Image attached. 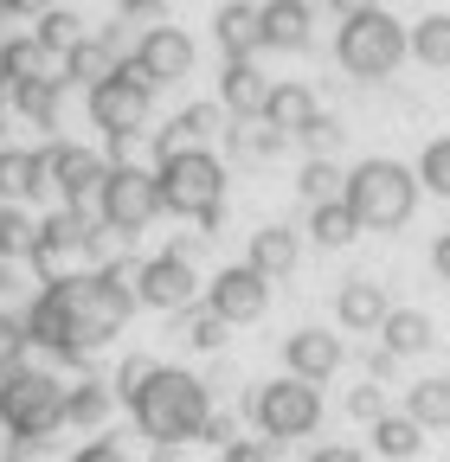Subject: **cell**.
Here are the masks:
<instances>
[{"label":"cell","mask_w":450,"mask_h":462,"mask_svg":"<svg viewBox=\"0 0 450 462\" xmlns=\"http://www.w3.org/2000/svg\"><path fill=\"white\" fill-rule=\"evenodd\" d=\"M129 309H136V282H123V270L52 276L26 309V340L52 346V354H65V360H84L129 321Z\"/></svg>","instance_id":"6da1fadb"},{"label":"cell","mask_w":450,"mask_h":462,"mask_svg":"<svg viewBox=\"0 0 450 462\" xmlns=\"http://www.w3.org/2000/svg\"><path fill=\"white\" fill-rule=\"evenodd\" d=\"M123 398H129V418H136V430L148 437V443H161V449H174V443H193V437H206V424H212V398H206V385L193 379V373H181V366H155V360H123Z\"/></svg>","instance_id":"7a4b0ae2"},{"label":"cell","mask_w":450,"mask_h":462,"mask_svg":"<svg viewBox=\"0 0 450 462\" xmlns=\"http://www.w3.org/2000/svg\"><path fill=\"white\" fill-rule=\"evenodd\" d=\"M342 199L354 206V218H361L367 231H399V225L412 218V206H418V173H412L406 161L373 154V161L348 167V193H342Z\"/></svg>","instance_id":"3957f363"},{"label":"cell","mask_w":450,"mask_h":462,"mask_svg":"<svg viewBox=\"0 0 450 462\" xmlns=\"http://www.w3.org/2000/svg\"><path fill=\"white\" fill-rule=\"evenodd\" d=\"M65 392L71 385H59L39 366H7L0 373V424H7L20 443H45L65 424Z\"/></svg>","instance_id":"277c9868"},{"label":"cell","mask_w":450,"mask_h":462,"mask_svg":"<svg viewBox=\"0 0 450 462\" xmlns=\"http://www.w3.org/2000/svg\"><path fill=\"white\" fill-rule=\"evenodd\" d=\"M406 51H412V32L392 20V14H380V7L348 14L342 32H334V58H342L348 78H392Z\"/></svg>","instance_id":"5b68a950"},{"label":"cell","mask_w":450,"mask_h":462,"mask_svg":"<svg viewBox=\"0 0 450 462\" xmlns=\"http://www.w3.org/2000/svg\"><path fill=\"white\" fill-rule=\"evenodd\" d=\"M155 180H161V206L167 212H181V218H193V225H219V199H225V167L206 154V148H193V154H167L161 167H155Z\"/></svg>","instance_id":"8992f818"},{"label":"cell","mask_w":450,"mask_h":462,"mask_svg":"<svg viewBox=\"0 0 450 462\" xmlns=\"http://www.w3.org/2000/svg\"><path fill=\"white\" fill-rule=\"evenodd\" d=\"M148 103H155V84H148L136 65H117L109 78L90 84V123H97L109 142H129V135L148 123Z\"/></svg>","instance_id":"52a82bcc"},{"label":"cell","mask_w":450,"mask_h":462,"mask_svg":"<svg viewBox=\"0 0 450 462\" xmlns=\"http://www.w3.org/2000/svg\"><path fill=\"white\" fill-rule=\"evenodd\" d=\"M251 411H258V424H264V443H296V437H309V430L322 424V392L290 373V379L264 385Z\"/></svg>","instance_id":"ba28073f"},{"label":"cell","mask_w":450,"mask_h":462,"mask_svg":"<svg viewBox=\"0 0 450 462\" xmlns=\"http://www.w3.org/2000/svg\"><path fill=\"white\" fill-rule=\"evenodd\" d=\"M155 212H167V206H161V180H155V173H142V167H109V173H103L97 218H103L109 231H142Z\"/></svg>","instance_id":"9c48e42d"},{"label":"cell","mask_w":450,"mask_h":462,"mask_svg":"<svg viewBox=\"0 0 450 462\" xmlns=\"http://www.w3.org/2000/svg\"><path fill=\"white\" fill-rule=\"evenodd\" d=\"M206 309L219 315V321H258L264 309H270V276L258 270V263H225L212 282H206Z\"/></svg>","instance_id":"30bf717a"},{"label":"cell","mask_w":450,"mask_h":462,"mask_svg":"<svg viewBox=\"0 0 450 462\" xmlns=\"http://www.w3.org/2000/svg\"><path fill=\"white\" fill-rule=\"evenodd\" d=\"M193 263H187V251H161V257H148L142 270H136V302L142 309H193Z\"/></svg>","instance_id":"8fae6325"},{"label":"cell","mask_w":450,"mask_h":462,"mask_svg":"<svg viewBox=\"0 0 450 462\" xmlns=\"http://www.w3.org/2000/svg\"><path fill=\"white\" fill-rule=\"evenodd\" d=\"M103 161L90 154V148H71V142H59V148H45V180L65 193V206L71 212H84L97 193H103Z\"/></svg>","instance_id":"7c38bea8"},{"label":"cell","mask_w":450,"mask_h":462,"mask_svg":"<svg viewBox=\"0 0 450 462\" xmlns=\"http://www.w3.org/2000/svg\"><path fill=\"white\" fill-rule=\"evenodd\" d=\"M129 65H136L148 84H174V78H187V71H193V39H187L181 26H148Z\"/></svg>","instance_id":"4fadbf2b"},{"label":"cell","mask_w":450,"mask_h":462,"mask_svg":"<svg viewBox=\"0 0 450 462\" xmlns=\"http://www.w3.org/2000/svg\"><path fill=\"white\" fill-rule=\"evenodd\" d=\"M284 366L309 385H322L328 373H342V334H328V328H296L284 340Z\"/></svg>","instance_id":"5bb4252c"},{"label":"cell","mask_w":450,"mask_h":462,"mask_svg":"<svg viewBox=\"0 0 450 462\" xmlns=\"http://www.w3.org/2000/svg\"><path fill=\"white\" fill-rule=\"evenodd\" d=\"M258 116H264L277 135H303L322 109H315V90H309V84H270V97H264Z\"/></svg>","instance_id":"9a60e30c"},{"label":"cell","mask_w":450,"mask_h":462,"mask_svg":"<svg viewBox=\"0 0 450 462\" xmlns=\"http://www.w3.org/2000/svg\"><path fill=\"white\" fill-rule=\"evenodd\" d=\"M258 32L270 51H303L309 45V0H270V7H258Z\"/></svg>","instance_id":"2e32d148"},{"label":"cell","mask_w":450,"mask_h":462,"mask_svg":"<svg viewBox=\"0 0 450 462\" xmlns=\"http://www.w3.org/2000/svg\"><path fill=\"white\" fill-rule=\"evenodd\" d=\"M334 315L348 321V334H373L386 315H392V302H386V289L380 282H367V276H354L342 296H334Z\"/></svg>","instance_id":"e0dca14e"},{"label":"cell","mask_w":450,"mask_h":462,"mask_svg":"<svg viewBox=\"0 0 450 462\" xmlns=\"http://www.w3.org/2000/svg\"><path fill=\"white\" fill-rule=\"evenodd\" d=\"M84 251V218L65 206V212H52L45 225H39V238H33V263H65V257H78Z\"/></svg>","instance_id":"ac0fdd59"},{"label":"cell","mask_w":450,"mask_h":462,"mask_svg":"<svg viewBox=\"0 0 450 462\" xmlns=\"http://www.w3.org/2000/svg\"><path fill=\"white\" fill-rule=\"evenodd\" d=\"M212 129H219V103H193V109H181L174 123L161 129L155 148H161V161H167V154H193V148H206Z\"/></svg>","instance_id":"d6986e66"},{"label":"cell","mask_w":450,"mask_h":462,"mask_svg":"<svg viewBox=\"0 0 450 462\" xmlns=\"http://www.w3.org/2000/svg\"><path fill=\"white\" fill-rule=\"evenodd\" d=\"M296 231L290 225H258L251 231V251H245V263H258L264 276H284V270H296Z\"/></svg>","instance_id":"ffe728a7"},{"label":"cell","mask_w":450,"mask_h":462,"mask_svg":"<svg viewBox=\"0 0 450 462\" xmlns=\"http://www.w3.org/2000/svg\"><path fill=\"white\" fill-rule=\"evenodd\" d=\"M39 187H52V180H45V154H33V148H0V199H33Z\"/></svg>","instance_id":"44dd1931"},{"label":"cell","mask_w":450,"mask_h":462,"mask_svg":"<svg viewBox=\"0 0 450 462\" xmlns=\"http://www.w3.org/2000/svg\"><path fill=\"white\" fill-rule=\"evenodd\" d=\"M361 218H354V206L348 199H328V206H309V238L322 245V251H342V245H354L361 238Z\"/></svg>","instance_id":"7402d4cb"},{"label":"cell","mask_w":450,"mask_h":462,"mask_svg":"<svg viewBox=\"0 0 450 462\" xmlns=\"http://www.w3.org/2000/svg\"><path fill=\"white\" fill-rule=\"evenodd\" d=\"M219 97H225V109H264V97H270V84H264V71L251 65V58H232L225 65V78H219Z\"/></svg>","instance_id":"603a6c76"},{"label":"cell","mask_w":450,"mask_h":462,"mask_svg":"<svg viewBox=\"0 0 450 462\" xmlns=\"http://www.w3.org/2000/svg\"><path fill=\"white\" fill-rule=\"evenodd\" d=\"M406 418L425 424V430H450V373L444 379H418L406 392Z\"/></svg>","instance_id":"cb8c5ba5"},{"label":"cell","mask_w":450,"mask_h":462,"mask_svg":"<svg viewBox=\"0 0 450 462\" xmlns=\"http://www.w3.org/2000/svg\"><path fill=\"white\" fill-rule=\"evenodd\" d=\"M380 340H386V354H425L431 346V315L425 309H392L380 321Z\"/></svg>","instance_id":"d4e9b609"},{"label":"cell","mask_w":450,"mask_h":462,"mask_svg":"<svg viewBox=\"0 0 450 462\" xmlns=\"http://www.w3.org/2000/svg\"><path fill=\"white\" fill-rule=\"evenodd\" d=\"M219 45L232 51V58H251V45H264V32H258V7H245V0L219 7Z\"/></svg>","instance_id":"484cf974"},{"label":"cell","mask_w":450,"mask_h":462,"mask_svg":"<svg viewBox=\"0 0 450 462\" xmlns=\"http://www.w3.org/2000/svg\"><path fill=\"white\" fill-rule=\"evenodd\" d=\"M418 443H425V424H412L406 411H386V418L373 424V449H380V456H392V462L418 456Z\"/></svg>","instance_id":"4316f807"},{"label":"cell","mask_w":450,"mask_h":462,"mask_svg":"<svg viewBox=\"0 0 450 462\" xmlns=\"http://www.w3.org/2000/svg\"><path fill=\"white\" fill-rule=\"evenodd\" d=\"M45 65H52V51H45L39 39H14L7 51H0V78H7L14 90H20V84H39Z\"/></svg>","instance_id":"83f0119b"},{"label":"cell","mask_w":450,"mask_h":462,"mask_svg":"<svg viewBox=\"0 0 450 462\" xmlns=\"http://www.w3.org/2000/svg\"><path fill=\"white\" fill-rule=\"evenodd\" d=\"M109 404H117V392H109L103 379H84V385L65 392V424H84V430H90V424L109 418Z\"/></svg>","instance_id":"f1b7e54d"},{"label":"cell","mask_w":450,"mask_h":462,"mask_svg":"<svg viewBox=\"0 0 450 462\" xmlns=\"http://www.w3.org/2000/svg\"><path fill=\"white\" fill-rule=\"evenodd\" d=\"M296 193H303L309 206H328V199H342V193H348V173H342V167H328V161L315 154V161L296 173Z\"/></svg>","instance_id":"f546056e"},{"label":"cell","mask_w":450,"mask_h":462,"mask_svg":"<svg viewBox=\"0 0 450 462\" xmlns=\"http://www.w3.org/2000/svg\"><path fill=\"white\" fill-rule=\"evenodd\" d=\"M412 58H425V65L450 71V14H431L412 26Z\"/></svg>","instance_id":"4dcf8cb0"},{"label":"cell","mask_w":450,"mask_h":462,"mask_svg":"<svg viewBox=\"0 0 450 462\" xmlns=\"http://www.w3.org/2000/svg\"><path fill=\"white\" fill-rule=\"evenodd\" d=\"M33 238H39V225L20 212V206H0V257H33Z\"/></svg>","instance_id":"1f68e13d"},{"label":"cell","mask_w":450,"mask_h":462,"mask_svg":"<svg viewBox=\"0 0 450 462\" xmlns=\"http://www.w3.org/2000/svg\"><path fill=\"white\" fill-rule=\"evenodd\" d=\"M418 187H431L437 199H450V135H437V142H425V154H418Z\"/></svg>","instance_id":"d6a6232c"},{"label":"cell","mask_w":450,"mask_h":462,"mask_svg":"<svg viewBox=\"0 0 450 462\" xmlns=\"http://www.w3.org/2000/svg\"><path fill=\"white\" fill-rule=\"evenodd\" d=\"M33 39H39L45 51H65V58H71V51L84 45V20H71V14H39V32H33Z\"/></svg>","instance_id":"836d02e7"},{"label":"cell","mask_w":450,"mask_h":462,"mask_svg":"<svg viewBox=\"0 0 450 462\" xmlns=\"http://www.w3.org/2000/svg\"><path fill=\"white\" fill-rule=\"evenodd\" d=\"M225 328H232V321H219L212 309H181V340L187 346H206V354H212V346H225Z\"/></svg>","instance_id":"e575fe53"},{"label":"cell","mask_w":450,"mask_h":462,"mask_svg":"<svg viewBox=\"0 0 450 462\" xmlns=\"http://www.w3.org/2000/svg\"><path fill=\"white\" fill-rule=\"evenodd\" d=\"M65 71H71V78H84V84H97V78H109V71H117V65H109V45L84 39V45L65 58Z\"/></svg>","instance_id":"d590c367"},{"label":"cell","mask_w":450,"mask_h":462,"mask_svg":"<svg viewBox=\"0 0 450 462\" xmlns=\"http://www.w3.org/2000/svg\"><path fill=\"white\" fill-rule=\"evenodd\" d=\"M20 109H26V116H39V123H52V116H59V78L20 84Z\"/></svg>","instance_id":"8d00e7d4"},{"label":"cell","mask_w":450,"mask_h":462,"mask_svg":"<svg viewBox=\"0 0 450 462\" xmlns=\"http://www.w3.org/2000/svg\"><path fill=\"white\" fill-rule=\"evenodd\" d=\"M348 418H361V424H380V418H386L380 385H354V392H348Z\"/></svg>","instance_id":"74e56055"},{"label":"cell","mask_w":450,"mask_h":462,"mask_svg":"<svg viewBox=\"0 0 450 462\" xmlns=\"http://www.w3.org/2000/svg\"><path fill=\"white\" fill-rule=\"evenodd\" d=\"M219 462H270V443H258V437H232L219 449Z\"/></svg>","instance_id":"f35d334b"},{"label":"cell","mask_w":450,"mask_h":462,"mask_svg":"<svg viewBox=\"0 0 450 462\" xmlns=\"http://www.w3.org/2000/svg\"><path fill=\"white\" fill-rule=\"evenodd\" d=\"M71 462H129V449H123V443H109V437H90Z\"/></svg>","instance_id":"ab89813d"},{"label":"cell","mask_w":450,"mask_h":462,"mask_svg":"<svg viewBox=\"0 0 450 462\" xmlns=\"http://www.w3.org/2000/svg\"><path fill=\"white\" fill-rule=\"evenodd\" d=\"M20 328H26V321H14V289H7V276H0V346H7Z\"/></svg>","instance_id":"60d3db41"},{"label":"cell","mask_w":450,"mask_h":462,"mask_svg":"<svg viewBox=\"0 0 450 462\" xmlns=\"http://www.w3.org/2000/svg\"><path fill=\"white\" fill-rule=\"evenodd\" d=\"M296 142H309V148H315V154H322V148H328V142H334V123H328V116H315V123H309V129H303V135H296Z\"/></svg>","instance_id":"b9f144b4"},{"label":"cell","mask_w":450,"mask_h":462,"mask_svg":"<svg viewBox=\"0 0 450 462\" xmlns=\"http://www.w3.org/2000/svg\"><path fill=\"white\" fill-rule=\"evenodd\" d=\"M309 462H367L361 449H348V443H328V449H315Z\"/></svg>","instance_id":"7bdbcfd3"},{"label":"cell","mask_w":450,"mask_h":462,"mask_svg":"<svg viewBox=\"0 0 450 462\" xmlns=\"http://www.w3.org/2000/svg\"><path fill=\"white\" fill-rule=\"evenodd\" d=\"M431 270H437V282H450V231L431 245Z\"/></svg>","instance_id":"ee69618b"},{"label":"cell","mask_w":450,"mask_h":462,"mask_svg":"<svg viewBox=\"0 0 450 462\" xmlns=\"http://www.w3.org/2000/svg\"><path fill=\"white\" fill-rule=\"evenodd\" d=\"M7 14H52V0H0Z\"/></svg>","instance_id":"f6af8a7d"},{"label":"cell","mask_w":450,"mask_h":462,"mask_svg":"<svg viewBox=\"0 0 450 462\" xmlns=\"http://www.w3.org/2000/svg\"><path fill=\"white\" fill-rule=\"evenodd\" d=\"M328 7L342 14V20H348V14H367V7H380V0H328Z\"/></svg>","instance_id":"bcb514c9"},{"label":"cell","mask_w":450,"mask_h":462,"mask_svg":"<svg viewBox=\"0 0 450 462\" xmlns=\"http://www.w3.org/2000/svg\"><path fill=\"white\" fill-rule=\"evenodd\" d=\"M117 7H129V14H148V7H161V0H117Z\"/></svg>","instance_id":"7dc6e473"}]
</instances>
